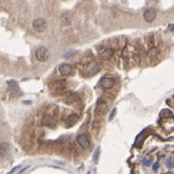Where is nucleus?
<instances>
[{"mask_svg":"<svg viewBox=\"0 0 174 174\" xmlns=\"http://www.w3.org/2000/svg\"><path fill=\"white\" fill-rule=\"evenodd\" d=\"M33 28L36 32H44L46 29V21L44 18H36L33 22Z\"/></svg>","mask_w":174,"mask_h":174,"instance_id":"7ed1b4c3","label":"nucleus"},{"mask_svg":"<svg viewBox=\"0 0 174 174\" xmlns=\"http://www.w3.org/2000/svg\"><path fill=\"white\" fill-rule=\"evenodd\" d=\"M77 120H79V116H77V115H70L69 118L66 120L65 126H66V127H71V126H74V125L77 122Z\"/></svg>","mask_w":174,"mask_h":174,"instance_id":"6e6552de","label":"nucleus"},{"mask_svg":"<svg viewBox=\"0 0 174 174\" xmlns=\"http://www.w3.org/2000/svg\"><path fill=\"white\" fill-rule=\"evenodd\" d=\"M115 114H116V109H113V111L110 113V116H109V120H110V121L115 117Z\"/></svg>","mask_w":174,"mask_h":174,"instance_id":"a211bd4d","label":"nucleus"},{"mask_svg":"<svg viewBox=\"0 0 174 174\" xmlns=\"http://www.w3.org/2000/svg\"><path fill=\"white\" fill-rule=\"evenodd\" d=\"M142 163H143L144 166H146V167H149V166L152 165V163H151V160H150V158H145V157L142 158Z\"/></svg>","mask_w":174,"mask_h":174,"instance_id":"4468645a","label":"nucleus"},{"mask_svg":"<svg viewBox=\"0 0 174 174\" xmlns=\"http://www.w3.org/2000/svg\"><path fill=\"white\" fill-rule=\"evenodd\" d=\"M99 154H100V149L98 148V149H96V151H95V155H93V162H95V163H97V162H98Z\"/></svg>","mask_w":174,"mask_h":174,"instance_id":"ddd939ff","label":"nucleus"},{"mask_svg":"<svg viewBox=\"0 0 174 174\" xmlns=\"http://www.w3.org/2000/svg\"><path fill=\"white\" fill-rule=\"evenodd\" d=\"M19 168H21V167H19V166H18V167H15V168H12V169H11V170H10V172H9V173H7V174H13V173H15V172H16V170H18V169H19Z\"/></svg>","mask_w":174,"mask_h":174,"instance_id":"aec40b11","label":"nucleus"},{"mask_svg":"<svg viewBox=\"0 0 174 174\" xmlns=\"http://www.w3.org/2000/svg\"><path fill=\"white\" fill-rule=\"evenodd\" d=\"M71 70H73L71 65H70V64H66V63H63V64H61V65H59V68H58V71H59V74H61V75H63V76L69 75V74L71 73Z\"/></svg>","mask_w":174,"mask_h":174,"instance_id":"39448f33","label":"nucleus"},{"mask_svg":"<svg viewBox=\"0 0 174 174\" xmlns=\"http://www.w3.org/2000/svg\"><path fill=\"white\" fill-rule=\"evenodd\" d=\"M156 18V10L154 9H148L144 11V19L146 22H152Z\"/></svg>","mask_w":174,"mask_h":174,"instance_id":"20e7f679","label":"nucleus"},{"mask_svg":"<svg viewBox=\"0 0 174 174\" xmlns=\"http://www.w3.org/2000/svg\"><path fill=\"white\" fill-rule=\"evenodd\" d=\"M166 165H167L168 168H173L174 167V156L173 157H168L166 160Z\"/></svg>","mask_w":174,"mask_h":174,"instance_id":"f8f14e48","label":"nucleus"},{"mask_svg":"<svg viewBox=\"0 0 174 174\" xmlns=\"http://www.w3.org/2000/svg\"><path fill=\"white\" fill-rule=\"evenodd\" d=\"M62 21H63V23H64L65 25H70V24H71V19H70V17H69L68 13H64V15L62 16Z\"/></svg>","mask_w":174,"mask_h":174,"instance_id":"9d476101","label":"nucleus"},{"mask_svg":"<svg viewBox=\"0 0 174 174\" xmlns=\"http://www.w3.org/2000/svg\"><path fill=\"white\" fill-rule=\"evenodd\" d=\"M113 55H114V51H113L111 48H106V50L102 51V53H100V58H102L103 61H108L109 58L113 57Z\"/></svg>","mask_w":174,"mask_h":174,"instance_id":"0eeeda50","label":"nucleus"},{"mask_svg":"<svg viewBox=\"0 0 174 174\" xmlns=\"http://www.w3.org/2000/svg\"><path fill=\"white\" fill-rule=\"evenodd\" d=\"M35 57L40 62H46L48 59V51H47V48L44 47V46L38 47V50L35 51Z\"/></svg>","mask_w":174,"mask_h":174,"instance_id":"f257e3e1","label":"nucleus"},{"mask_svg":"<svg viewBox=\"0 0 174 174\" xmlns=\"http://www.w3.org/2000/svg\"><path fill=\"white\" fill-rule=\"evenodd\" d=\"M88 174H90V172H88Z\"/></svg>","mask_w":174,"mask_h":174,"instance_id":"4be33fe9","label":"nucleus"},{"mask_svg":"<svg viewBox=\"0 0 174 174\" xmlns=\"http://www.w3.org/2000/svg\"><path fill=\"white\" fill-rule=\"evenodd\" d=\"M27 169H28V167H23V168H22V169H21V170H19L17 174H23V173H24Z\"/></svg>","mask_w":174,"mask_h":174,"instance_id":"412c9836","label":"nucleus"},{"mask_svg":"<svg viewBox=\"0 0 174 174\" xmlns=\"http://www.w3.org/2000/svg\"><path fill=\"white\" fill-rule=\"evenodd\" d=\"M100 87L104 88V90H110L114 87L115 85V80L113 77H109V76H104L102 80H100V82H99Z\"/></svg>","mask_w":174,"mask_h":174,"instance_id":"f03ea898","label":"nucleus"},{"mask_svg":"<svg viewBox=\"0 0 174 174\" xmlns=\"http://www.w3.org/2000/svg\"><path fill=\"white\" fill-rule=\"evenodd\" d=\"M43 125L44 126H55V121L52 118H48V117H45L43 120Z\"/></svg>","mask_w":174,"mask_h":174,"instance_id":"9b49d317","label":"nucleus"},{"mask_svg":"<svg viewBox=\"0 0 174 174\" xmlns=\"http://www.w3.org/2000/svg\"><path fill=\"white\" fill-rule=\"evenodd\" d=\"M6 150H7V144H6V143H3V144H1V154L4 155V154L6 152Z\"/></svg>","mask_w":174,"mask_h":174,"instance_id":"dca6fc26","label":"nucleus"},{"mask_svg":"<svg viewBox=\"0 0 174 174\" xmlns=\"http://www.w3.org/2000/svg\"><path fill=\"white\" fill-rule=\"evenodd\" d=\"M158 167H160V165H158L157 162H156V163H152V170H154V172H156V170L158 169Z\"/></svg>","mask_w":174,"mask_h":174,"instance_id":"6ab92c4d","label":"nucleus"},{"mask_svg":"<svg viewBox=\"0 0 174 174\" xmlns=\"http://www.w3.org/2000/svg\"><path fill=\"white\" fill-rule=\"evenodd\" d=\"M74 55H76V51H71V52H66L65 55H64V57L65 58H69V57H71V56H74Z\"/></svg>","mask_w":174,"mask_h":174,"instance_id":"2eb2a0df","label":"nucleus"},{"mask_svg":"<svg viewBox=\"0 0 174 174\" xmlns=\"http://www.w3.org/2000/svg\"><path fill=\"white\" fill-rule=\"evenodd\" d=\"M77 143L81 145V148H84V149H88L90 148V140H88V137L86 134L77 136Z\"/></svg>","mask_w":174,"mask_h":174,"instance_id":"423d86ee","label":"nucleus"},{"mask_svg":"<svg viewBox=\"0 0 174 174\" xmlns=\"http://www.w3.org/2000/svg\"><path fill=\"white\" fill-rule=\"evenodd\" d=\"M105 110H106V104L103 103L102 100H99V102L97 103V111H99L100 114H104Z\"/></svg>","mask_w":174,"mask_h":174,"instance_id":"1a4fd4ad","label":"nucleus"},{"mask_svg":"<svg viewBox=\"0 0 174 174\" xmlns=\"http://www.w3.org/2000/svg\"><path fill=\"white\" fill-rule=\"evenodd\" d=\"M165 115H167V116H172V113H170V111H168V110H163V111L161 113V116L163 117Z\"/></svg>","mask_w":174,"mask_h":174,"instance_id":"f3484780","label":"nucleus"}]
</instances>
